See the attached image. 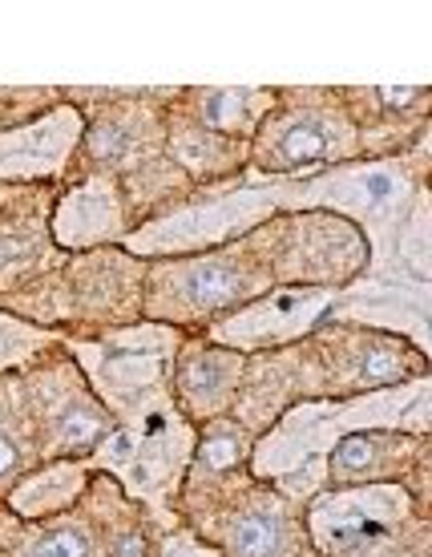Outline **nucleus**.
I'll return each instance as SVG.
<instances>
[{
    "mask_svg": "<svg viewBox=\"0 0 432 557\" xmlns=\"http://www.w3.org/2000/svg\"><path fill=\"white\" fill-rule=\"evenodd\" d=\"M335 304L332 287H299V292H275L247 304L235 311L231 320L214 327V344H231V348H267V344H283L304 335L307 327L328 315Z\"/></svg>",
    "mask_w": 432,
    "mask_h": 557,
    "instance_id": "39448f33",
    "label": "nucleus"
},
{
    "mask_svg": "<svg viewBox=\"0 0 432 557\" xmlns=\"http://www.w3.org/2000/svg\"><path fill=\"white\" fill-rule=\"evenodd\" d=\"M275 214V182L267 186H243L235 195L210 198L202 207L178 210L170 219H158L146 231L126 238L129 251L153 255V251H195V247H214L223 238L238 235L255 226L259 219Z\"/></svg>",
    "mask_w": 432,
    "mask_h": 557,
    "instance_id": "7ed1b4c3",
    "label": "nucleus"
},
{
    "mask_svg": "<svg viewBox=\"0 0 432 557\" xmlns=\"http://www.w3.org/2000/svg\"><path fill=\"white\" fill-rule=\"evenodd\" d=\"M231 557H280L283 549V517L271 509H251L231 525Z\"/></svg>",
    "mask_w": 432,
    "mask_h": 557,
    "instance_id": "9b49d317",
    "label": "nucleus"
},
{
    "mask_svg": "<svg viewBox=\"0 0 432 557\" xmlns=\"http://www.w3.org/2000/svg\"><path fill=\"white\" fill-rule=\"evenodd\" d=\"M77 138H82V113L73 106H57L41 122L0 134V178L61 174Z\"/></svg>",
    "mask_w": 432,
    "mask_h": 557,
    "instance_id": "423d86ee",
    "label": "nucleus"
},
{
    "mask_svg": "<svg viewBox=\"0 0 432 557\" xmlns=\"http://www.w3.org/2000/svg\"><path fill=\"white\" fill-rule=\"evenodd\" d=\"M238 368H243V360H238L235 351L207 348V351L186 356V363L178 368L182 400L195 408V412H214V408H223L231 388H235Z\"/></svg>",
    "mask_w": 432,
    "mask_h": 557,
    "instance_id": "1a4fd4ad",
    "label": "nucleus"
},
{
    "mask_svg": "<svg viewBox=\"0 0 432 557\" xmlns=\"http://www.w3.org/2000/svg\"><path fill=\"white\" fill-rule=\"evenodd\" d=\"M16 465H21V448H16L13 436H4V432H0V476H9Z\"/></svg>",
    "mask_w": 432,
    "mask_h": 557,
    "instance_id": "aec40b11",
    "label": "nucleus"
},
{
    "mask_svg": "<svg viewBox=\"0 0 432 557\" xmlns=\"http://www.w3.org/2000/svg\"><path fill=\"white\" fill-rule=\"evenodd\" d=\"M77 485H82V469H73V465L53 469V473L28 481V485L16 493V509H21V513H41V509H53V505L70 502L73 493H77Z\"/></svg>",
    "mask_w": 432,
    "mask_h": 557,
    "instance_id": "ddd939ff",
    "label": "nucleus"
},
{
    "mask_svg": "<svg viewBox=\"0 0 432 557\" xmlns=\"http://www.w3.org/2000/svg\"><path fill=\"white\" fill-rule=\"evenodd\" d=\"M259 243L263 238H247L243 247L158 271L153 275L150 307L158 315L190 320V315H210L219 307L238 304V299H255L263 287H271V271H267L271 263L255 255Z\"/></svg>",
    "mask_w": 432,
    "mask_h": 557,
    "instance_id": "f03ea898",
    "label": "nucleus"
},
{
    "mask_svg": "<svg viewBox=\"0 0 432 557\" xmlns=\"http://www.w3.org/2000/svg\"><path fill=\"white\" fill-rule=\"evenodd\" d=\"M380 98L384 101H412V98H420V89H380Z\"/></svg>",
    "mask_w": 432,
    "mask_h": 557,
    "instance_id": "5701e85b",
    "label": "nucleus"
},
{
    "mask_svg": "<svg viewBox=\"0 0 432 557\" xmlns=\"http://www.w3.org/2000/svg\"><path fill=\"white\" fill-rule=\"evenodd\" d=\"M49 339H53V335L41 332V327H33V323H21V320H13V315H0V368L25 363L28 356H37Z\"/></svg>",
    "mask_w": 432,
    "mask_h": 557,
    "instance_id": "4468645a",
    "label": "nucleus"
},
{
    "mask_svg": "<svg viewBox=\"0 0 432 557\" xmlns=\"http://www.w3.org/2000/svg\"><path fill=\"white\" fill-rule=\"evenodd\" d=\"M146 554V542L141 537H126V542L118 545V557H141Z\"/></svg>",
    "mask_w": 432,
    "mask_h": 557,
    "instance_id": "4be33fe9",
    "label": "nucleus"
},
{
    "mask_svg": "<svg viewBox=\"0 0 432 557\" xmlns=\"http://www.w3.org/2000/svg\"><path fill=\"white\" fill-rule=\"evenodd\" d=\"M106 420H101V412H94L89 405H73L65 417H61V424H57V448H65V453H82V448L98 445L101 436H106Z\"/></svg>",
    "mask_w": 432,
    "mask_h": 557,
    "instance_id": "2eb2a0df",
    "label": "nucleus"
},
{
    "mask_svg": "<svg viewBox=\"0 0 432 557\" xmlns=\"http://www.w3.org/2000/svg\"><path fill=\"white\" fill-rule=\"evenodd\" d=\"M89 146H94V153L98 158H122L126 153V146H129V138H126V129L122 126H101L94 138H89Z\"/></svg>",
    "mask_w": 432,
    "mask_h": 557,
    "instance_id": "6ab92c4d",
    "label": "nucleus"
},
{
    "mask_svg": "<svg viewBox=\"0 0 432 557\" xmlns=\"http://www.w3.org/2000/svg\"><path fill=\"white\" fill-rule=\"evenodd\" d=\"M429 376H420L408 388L351 396V400H316L299 405L275 424L271 436L255 448V473L267 481H280L283 493H316L323 481L320 465L328 460L332 445H340L351 432H380V429H408L412 436L429 429Z\"/></svg>",
    "mask_w": 432,
    "mask_h": 557,
    "instance_id": "f257e3e1",
    "label": "nucleus"
},
{
    "mask_svg": "<svg viewBox=\"0 0 432 557\" xmlns=\"http://www.w3.org/2000/svg\"><path fill=\"white\" fill-rule=\"evenodd\" d=\"M25 557H94V542L77 525H57L28 545Z\"/></svg>",
    "mask_w": 432,
    "mask_h": 557,
    "instance_id": "f3484780",
    "label": "nucleus"
},
{
    "mask_svg": "<svg viewBox=\"0 0 432 557\" xmlns=\"http://www.w3.org/2000/svg\"><path fill=\"white\" fill-rule=\"evenodd\" d=\"M408 517V493L396 485H368L323 493L311 502L307 525L320 549H344L356 542H372L392 533Z\"/></svg>",
    "mask_w": 432,
    "mask_h": 557,
    "instance_id": "20e7f679",
    "label": "nucleus"
},
{
    "mask_svg": "<svg viewBox=\"0 0 432 557\" xmlns=\"http://www.w3.org/2000/svg\"><path fill=\"white\" fill-rule=\"evenodd\" d=\"M53 231L70 247H89L98 238L122 235V207H118V198L106 182H85L82 190H73L61 202Z\"/></svg>",
    "mask_w": 432,
    "mask_h": 557,
    "instance_id": "6e6552de",
    "label": "nucleus"
},
{
    "mask_svg": "<svg viewBox=\"0 0 432 557\" xmlns=\"http://www.w3.org/2000/svg\"><path fill=\"white\" fill-rule=\"evenodd\" d=\"M408 453V441H392L384 432H351L340 445H332L328 453V473L335 481H363V476H377L392 465H400V457Z\"/></svg>",
    "mask_w": 432,
    "mask_h": 557,
    "instance_id": "9d476101",
    "label": "nucleus"
},
{
    "mask_svg": "<svg viewBox=\"0 0 432 557\" xmlns=\"http://www.w3.org/2000/svg\"><path fill=\"white\" fill-rule=\"evenodd\" d=\"M166 557H210V554L198 549L195 542H186V537H174V542L166 545Z\"/></svg>",
    "mask_w": 432,
    "mask_h": 557,
    "instance_id": "412c9836",
    "label": "nucleus"
},
{
    "mask_svg": "<svg viewBox=\"0 0 432 557\" xmlns=\"http://www.w3.org/2000/svg\"><path fill=\"white\" fill-rule=\"evenodd\" d=\"M405 376V363L400 356H392L384 348H368L360 356V368H356V380L360 384H388V380H400Z\"/></svg>",
    "mask_w": 432,
    "mask_h": 557,
    "instance_id": "a211bd4d",
    "label": "nucleus"
},
{
    "mask_svg": "<svg viewBox=\"0 0 432 557\" xmlns=\"http://www.w3.org/2000/svg\"><path fill=\"white\" fill-rule=\"evenodd\" d=\"M267 94L255 89H210L202 98V117L214 129H251V122L267 110Z\"/></svg>",
    "mask_w": 432,
    "mask_h": 557,
    "instance_id": "f8f14e48",
    "label": "nucleus"
},
{
    "mask_svg": "<svg viewBox=\"0 0 432 557\" xmlns=\"http://www.w3.org/2000/svg\"><path fill=\"white\" fill-rule=\"evenodd\" d=\"M356 150V138L344 122L323 117V113H299L283 122L275 141L267 146V162L275 166H316V162H335Z\"/></svg>",
    "mask_w": 432,
    "mask_h": 557,
    "instance_id": "0eeeda50",
    "label": "nucleus"
},
{
    "mask_svg": "<svg viewBox=\"0 0 432 557\" xmlns=\"http://www.w3.org/2000/svg\"><path fill=\"white\" fill-rule=\"evenodd\" d=\"M243 448H247L243 445V432H235L231 424H219V429L202 441V448H198V465H202L207 473H223V469H231V465L243 460Z\"/></svg>",
    "mask_w": 432,
    "mask_h": 557,
    "instance_id": "dca6fc26",
    "label": "nucleus"
}]
</instances>
